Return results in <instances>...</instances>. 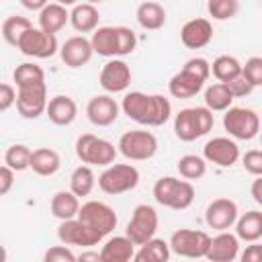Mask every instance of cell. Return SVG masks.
Returning a JSON list of instances; mask_svg holds the SVG:
<instances>
[{
  "instance_id": "7402d4cb",
  "label": "cell",
  "mask_w": 262,
  "mask_h": 262,
  "mask_svg": "<svg viewBox=\"0 0 262 262\" xmlns=\"http://www.w3.org/2000/svg\"><path fill=\"white\" fill-rule=\"evenodd\" d=\"M239 256V237L235 233L219 231L215 237H211V246L207 252V260L211 262H233Z\"/></svg>"
},
{
  "instance_id": "ac0fdd59",
  "label": "cell",
  "mask_w": 262,
  "mask_h": 262,
  "mask_svg": "<svg viewBox=\"0 0 262 262\" xmlns=\"http://www.w3.org/2000/svg\"><path fill=\"white\" fill-rule=\"evenodd\" d=\"M119 111L121 106L117 104V100L111 94H98L92 96L86 104V117L92 125L96 127H108L119 119Z\"/></svg>"
},
{
  "instance_id": "3957f363",
  "label": "cell",
  "mask_w": 262,
  "mask_h": 262,
  "mask_svg": "<svg viewBox=\"0 0 262 262\" xmlns=\"http://www.w3.org/2000/svg\"><path fill=\"white\" fill-rule=\"evenodd\" d=\"M154 199L162 207L182 211L188 209L194 201V186L190 180H180L176 176H162L154 184Z\"/></svg>"
},
{
  "instance_id": "7c38bea8",
  "label": "cell",
  "mask_w": 262,
  "mask_h": 262,
  "mask_svg": "<svg viewBox=\"0 0 262 262\" xmlns=\"http://www.w3.org/2000/svg\"><path fill=\"white\" fill-rule=\"evenodd\" d=\"M104 235L98 233L94 227H90L88 223H84L80 217L74 219H63L57 227V239L66 246H82V248H90L96 246Z\"/></svg>"
},
{
  "instance_id": "4dcf8cb0",
  "label": "cell",
  "mask_w": 262,
  "mask_h": 262,
  "mask_svg": "<svg viewBox=\"0 0 262 262\" xmlns=\"http://www.w3.org/2000/svg\"><path fill=\"white\" fill-rule=\"evenodd\" d=\"M170 252H172L170 242H164L160 237H151L139 246L133 260H137V262H166L170 258Z\"/></svg>"
},
{
  "instance_id": "681fc988",
  "label": "cell",
  "mask_w": 262,
  "mask_h": 262,
  "mask_svg": "<svg viewBox=\"0 0 262 262\" xmlns=\"http://www.w3.org/2000/svg\"><path fill=\"white\" fill-rule=\"evenodd\" d=\"M78 260H80V262H86V260H96V262H102V260H100V252H82V254L78 256Z\"/></svg>"
},
{
  "instance_id": "8d00e7d4",
  "label": "cell",
  "mask_w": 262,
  "mask_h": 262,
  "mask_svg": "<svg viewBox=\"0 0 262 262\" xmlns=\"http://www.w3.org/2000/svg\"><path fill=\"white\" fill-rule=\"evenodd\" d=\"M207 160L205 158H201V156H194V154H186V156H182L180 160H178V164H176V170H178V174L182 176V178H186V180H199V178H203L205 174H207Z\"/></svg>"
},
{
  "instance_id": "e0dca14e",
  "label": "cell",
  "mask_w": 262,
  "mask_h": 262,
  "mask_svg": "<svg viewBox=\"0 0 262 262\" xmlns=\"http://www.w3.org/2000/svg\"><path fill=\"white\" fill-rule=\"evenodd\" d=\"M203 158L219 168H231L239 160V147L231 137H213L205 143Z\"/></svg>"
},
{
  "instance_id": "f907efd6",
  "label": "cell",
  "mask_w": 262,
  "mask_h": 262,
  "mask_svg": "<svg viewBox=\"0 0 262 262\" xmlns=\"http://www.w3.org/2000/svg\"><path fill=\"white\" fill-rule=\"evenodd\" d=\"M55 2H59V4H63V6H76V4H78V0H55Z\"/></svg>"
},
{
  "instance_id": "4316f807",
  "label": "cell",
  "mask_w": 262,
  "mask_h": 262,
  "mask_svg": "<svg viewBox=\"0 0 262 262\" xmlns=\"http://www.w3.org/2000/svg\"><path fill=\"white\" fill-rule=\"evenodd\" d=\"M98 20H100V14H98V8L94 4H88V2H82V4H76L70 12V23L72 27L78 31V33H94L98 29Z\"/></svg>"
},
{
  "instance_id": "836d02e7",
  "label": "cell",
  "mask_w": 262,
  "mask_h": 262,
  "mask_svg": "<svg viewBox=\"0 0 262 262\" xmlns=\"http://www.w3.org/2000/svg\"><path fill=\"white\" fill-rule=\"evenodd\" d=\"M94 184H96V176L88 164L78 166L70 176V190L76 192L78 196H88L94 190Z\"/></svg>"
},
{
  "instance_id": "816d5d0a",
  "label": "cell",
  "mask_w": 262,
  "mask_h": 262,
  "mask_svg": "<svg viewBox=\"0 0 262 262\" xmlns=\"http://www.w3.org/2000/svg\"><path fill=\"white\" fill-rule=\"evenodd\" d=\"M84 2H88V4H94V6H96V4H100V2H104V0H84Z\"/></svg>"
},
{
  "instance_id": "8fae6325",
  "label": "cell",
  "mask_w": 262,
  "mask_h": 262,
  "mask_svg": "<svg viewBox=\"0 0 262 262\" xmlns=\"http://www.w3.org/2000/svg\"><path fill=\"white\" fill-rule=\"evenodd\" d=\"M16 49L27 55V57H37V59H47V57H53L57 51H59V45H57V39L53 33H47L43 29H35L31 27L18 41Z\"/></svg>"
},
{
  "instance_id": "1f68e13d",
  "label": "cell",
  "mask_w": 262,
  "mask_h": 262,
  "mask_svg": "<svg viewBox=\"0 0 262 262\" xmlns=\"http://www.w3.org/2000/svg\"><path fill=\"white\" fill-rule=\"evenodd\" d=\"M233 100L235 98H233V94L225 82H215V84L207 86V90H205V106L211 108L213 113L227 111L233 104Z\"/></svg>"
},
{
  "instance_id": "5b68a950",
  "label": "cell",
  "mask_w": 262,
  "mask_h": 262,
  "mask_svg": "<svg viewBox=\"0 0 262 262\" xmlns=\"http://www.w3.org/2000/svg\"><path fill=\"white\" fill-rule=\"evenodd\" d=\"M76 156L82 164L88 166H111L117 158V149L108 139H102L94 133H82L76 139Z\"/></svg>"
},
{
  "instance_id": "f5cc1de1",
  "label": "cell",
  "mask_w": 262,
  "mask_h": 262,
  "mask_svg": "<svg viewBox=\"0 0 262 262\" xmlns=\"http://www.w3.org/2000/svg\"><path fill=\"white\" fill-rule=\"evenodd\" d=\"M258 135H260V145H262V129H260V133H258Z\"/></svg>"
},
{
  "instance_id": "ee69618b",
  "label": "cell",
  "mask_w": 262,
  "mask_h": 262,
  "mask_svg": "<svg viewBox=\"0 0 262 262\" xmlns=\"http://www.w3.org/2000/svg\"><path fill=\"white\" fill-rule=\"evenodd\" d=\"M16 96H18V92L12 84H8V82L0 84V111L6 113L12 104H16Z\"/></svg>"
},
{
  "instance_id": "d590c367",
  "label": "cell",
  "mask_w": 262,
  "mask_h": 262,
  "mask_svg": "<svg viewBox=\"0 0 262 262\" xmlns=\"http://www.w3.org/2000/svg\"><path fill=\"white\" fill-rule=\"evenodd\" d=\"M31 27H33V25H31V20H29L27 16L12 14V16H8V18H4V23H2V37H4V41H6L8 45L16 47L18 41H20V37H23Z\"/></svg>"
},
{
  "instance_id": "e575fe53",
  "label": "cell",
  "mask_w": 262,
  "mask_h": 262,
  "mask_svg": "<svg viewBox=\"0 0 262 262\" xmlns=\"http://www.w3.org/2000/svg\"><path fill=\"white\" fill-rule=\"evenodd\" d=\"M242 66L244 63H239V59L233 55H219L211 63V74L217 78V82H229L242 74Z\"/></svg>"
},
{
  "instance_id": "603a6c76",
  "label": "cell",
  "mask_w": 262,
  "mask_h": 262,
  "mask_svg": "<svg viewBox=\"0 0 262 262\" xmlns=\"http://www.w3.org/2000/svg\"><path fill=\"white\" fill-rule=\"evenodd\" d=\"M45 115L49 117V121L57 127H68L76 121L78 117V104L72 96L68 94H57L53 98H49L47 102V111Z\"/></svg>"
},
{
  "instance_id": "74e56055",
  "label": "cell",
  "mask_w": 262,
  "mask_h": 262,
  "mask_svg": "<svg viewBox=\"0 0 262 262\" xmlns=\"http://www.w3.org/2000/svg\"><path fill=\"white\" fill-rule=\"evenodd\" d=\"M31 149L25 143H14L6 149L4 154V164L10 166L14 172H23L27 168H31Z\"/></svg>"
},
{
  "instance_id": "f6af8a7d",
  "label": "cell",
  "mask_w": 262,
  "mask_h": 262,
  "mask_svg": "<svg viewBox=\"0 0 262 262\" xmlns=\"http://www.w3.org/2000/svg\"><path fill=\"white\" fill-rule=\"evenodd\" d=\"M12 184H14V170L4 164L0 168V194H8Z\"/></svg>"
},
{
  "instance_id": "f1b7e54d",
  "label": "cell",
  "mask_w": 262,
  "mask_h": 262,
  "mask_svg": "<svg viewBox=\"0 0 262 262\" xmlns=\"http://www.w3.org/2000/svg\"><path fill=\"white\" fill-rule=\"evenodd\" d=\"M235 235L242 242H258L262 237V211H246L235 221Z\"/></svg>"
},
{
  "instance_id": "f35d334b",
  "label": "cell",
  "mask_w": 262,
  "mask_h": 262,
  "mask_svg": "<svg viewBox=\"0 0 262 262\" xmlns=\"http://www.w3.org/2000/svg\"><path fill=\"white\" fill-rule=\"evenodd\" d=\"M207 12L213 20H229L239 12V0H207Z\"/></svg>"
},
{
  "instance_id": "52a82bcc",
  "label": "cell",
  "mask_w": 262,
  "mask_h": 262,
  "mask_svg": "<svg viewBox=\"0 0 262 262\" xmlns=\"http://www.w3.org/2000/svg\"><path fill=\"white\" fill-rule=\"evenodd\" d=\"M223 129L229 137L250 141L260 133V117L256 111L246 106H229L223 115Z\"/></svg>"
},
{
  "instance_id": "c3c4849f",
  "label": "cell",
  "mask_w": 262,
  "mask_h": 262,
  "mask_svg": "<svg viewBox=\"0 0 262 262\" xmlns=\"http://www.w3.org/2000/svg\"><path fill=\"white\" fill-rule=\"evenodd\" d=\"M27 10H43L47 4H49V0H18Z\"/></svg>"
},
{
  "instance_id": "f546056e",
  "label": "cell",
  "mask_w": 262,
  "mask_h": 262,
  "mask_svg": "<svg viewBox=\"0 0 262 262\" xmlns=\"http://www.w3.org/2000/svg\"><path fill=\"white\" fill-rule=\"evenodd\" d=\"M61 166L59 154L51 147H37L31 154V170L39 176H53Z\"/></svg>"
},
{
  "instance_id": "44dd1931",
  "label": "cell",
  "mask_w": 262,
  "mask_h": 262,
  "mask_svg": "<svg viewBox=\"0 0 262 262\" xmlns=\"http://www.w3.org/2000/svg\"><path fill=\"white\" fill-rule=\"evenodd\" d=\"M205 82H207V80H203L199 74H194V72H190L188 68L182 66V70L176 72V74L170 78V82H168V92H170V96H174V98H192V96H196V94L203 90Z\"/></svg>"
},
{
  "instance_id": "60d3db41",
  "label": "cell",
  "mask_w": 262,
  "mask_h": 262,
  "mask_svg": "<svg viewBox=\"0 0 262 262\" xmlns=\"http://www.w3.org/2000/svg\"><path fill=\"white\" fill-rule=\"evenodd\" d=\"M242 166L254 176H262V149H250L242 156Z\"/></svg>"
},
{
  "instance_id": "7a4b0ae2",
  "label": "cell",
  "mask_w": 262,
  "mask_h": 262,
  "mask_svg": "<svg viewBox=\"0 0 262 262\" xmlns=\"http://www.w3.org/2000/svg\"><path fill=\"white\" fill-rule=\"evenodd\" d=\"M94 53L102 57H123L135 51L137 37L129 27H98L90 37Z\"/></svg>"
},
{
  "instance_id": "db71d44e",
  "label": "cell",
  "mask_w": 262,
  "mask_h": 262,
  "mask_svg": "<svg viewBox=\"0 0 262 262\" xmlns=\"http://www.w3.org/2000/svg\"><path fill=\"white\" fill-rule=\"evenodd\" d=\"M156 2H158V0H156Z\"/></svg>"
},
{
  "instance_id": "9a60e30c",
  "label": "cell",
  "mask_w": 262,
  "mask_h": 262,
  "mask_svg": "<svg viewBox=\"0 0 262 262\" xmlns=\"http://www.w3.org/2000/svg\"><path fill=\"white\" fill-rule=\"evenodd\" d=\"M98 82H100L102 90L108 94L125 92L131 84V68L127 66V61H123L119 57H111L102 66V70L98 74Z\"/></svg>"
},
{
  "instance_id": "2e32d148",
  "label": "cell",
  "mask_w": 262,
  "mask_h": 262,
  "mask_svg": "<svg viewBox=\"0 0 262 262\" xmlns=\"http://www.w3.org/2000/svg\"><path fill=\"white\" fill-rule=\"evenodd\" d=\"M47 84H37V86H27L18 88L16 96V111L23 119H39L47 111Z\"/></svg>"
},
{
  "instance_id": "cb8c5ba5",
  "label": "cell",
  "mask_w": 262,
  "mask_h": 262,
  "mask_svg": "<svg viewBox=\"0 0 262 262\" xmlns=\"http://www.w3.org/2000/svg\"><path fill=\"white\" fill-rule=\"evenodd\" d=\"M135 242L125 233V235H115L104 242L100 250V260L102 262H129L135 258Z\"/></svg>"
},
{
  "instance_id": "484cf974",
  "label": "cell",
  "mask_w": 262,
  "mask_h": 262,
  "mask_svg": "<svg viewBox=\"0 0 262 262\" xmlns=\"http://www.w3.org/2000/svg\"><path fill=\"white\" fill-rule=\"evenodd\" d=\"M135 18H137L141 29L158 31V29H162L166 25V8L156 0H147V2H141L137 6Z\"/></svg>"
},
{
  "instance_id": "8992f818",
  "label": "cell",
  "mask_w": 262,
  "mask_h": 262,
  "mask_svg": "<svg viewBox=\"0 0 262 262\" xmlns=\"http://www.w3.org/2000/svg\"><path fill=\"white\" fill-rule=\"evenodd\" d=\"M119 154L131 162H145L151 160L158 151V139L147 129H131L119 137Z\"/></svg>"
},
{
  "instance_id": "ba28073f",
  "label": "cell",
  "mask_w": 262,
  "mask_h": 262,
  "mask_svg": "<svg viewBox=\"0 0 262 262\" xmlns=\"http://www.w3.org/2000/svg\"><path fill=\"white\" fill-rule=\"evenodd\" d=\"M139 184V170L133 164H111L98 176V188L104 194H125Z\"/></svg>"
},
{
  "instance_id": "ffe728a7",
  "label": "cell",
  "mask_w": 262,
  "mask_h": 262,
  "mask_svg": "<svg viewBox=\"0 0 262 262\" xmlns=\"http://www.w3.org/2000/svg\"><path fill=\"white\" fill-rule=\"evenodd\" d=\"M213 39V25L209 18H190L180 29V41L188 49L207 47Z\"/></svg>"
},
{
  "instance_id": "6da1fadb",
  "label": "cell",
  "mask_w": 262,
  "mask_h": 262,
  "mask_svg": "<svg viewBox=\"0 0 262 262\" xmlns=\"http://www.w3.org/2000/svg\"><path fill=\"white\" fill-rule=\"evenodd\" d=\"M121 111L143 127H162L172 117V104L162 94H145L139 90L127 92L121 102Z\"/></svg>"
},
{
  "instance_id": "b9f144b4",
  "label": "cell",
  "mask_w": 262,
  "mask_h": 262,
  "mask_svg": "<svg viewBox=\"0 0 262 262\" xmlns=\"http://www.w3.org/2000/svg\"><path fill=\"white\" fill-rule=\"evenodd\" d=\"M43 260H45V262H74V260H78V258H76L74 252L63 244V246H53V248H49V250L43 254Z\"/></svg>"
},
{
  "instance_id": "30bf717a",
  "label": "cell",
  "mask_w": 262,
  "mask_h": 262,
  "mask_svg": "<svg viewBox=\"0 0 262 262\" xmlns=\"http://www.w3.org/2000/svg\"><path fill=\"white\" fill-rule=\"evenodd\" d=\"M158 223H160V219H158V211H156L151 205L141 203V205H137V207L133 209L125 233H127L137 246H141V244H145L147 239L156 237Z\"/></svg>"
},
{
  "instance_id": "9c48e42d",
  "label": "cell",
  "mask_w": 262,
  "mask_h": 262,
  "mask_svg": "<svg viewBox=\"0 0 262 262\" xmlns=\"http://www.w3.org/2000/svg\"><path fill=\"white\" fill-rule=\"evenodd\" d=\"M211 235L199 229H178L170 237V248L182 258H207Z\"/></svg>"
},
{
  "instance_id": "d6a6232c",
  "label": "cell",
  "mask_w": 262,
  "mask_h": 262,
  "mask_svg": "<svg viewBox=\"0 0 262 262\" xmlns=\"http://www.w3.org/2000/svg\"><path fill=\"white\" fill-rule=\"evenodd\" d=\"M12 80H14L16 88L37 86V84H45V72H43L41 66H37L33 61H25V63H20V66L14 68Z\"/></svg>"
},
{
  "instance_id": "277c9868",
  "label": "cell",
  "mask_w": 262,
  "mask_h": 262,
  "mask_svg": "<svg viewBox=\"0 0 262 262\" xmlns=\"http://www.w3.org/2000/svg\"><path fill=\"white\" fill-rule=\"evenodd\" d=\"M213 111L207 106H190L182 108L174 117V135L180 141H194L203 135H207L213 129Z\"/></svg>"
},
{
  "instance_id": "83f0119b",
  "label": "cell",
  "mask_w": 262,
  "mask_h": 262,
  "mask_svg": "<svg viewBox=\"0 0 262 262\" xmlns=\"http://www.w3.org/2000/svg\"><path fill=\"white\" fill-rule=\"evenodd\" d=\"M68 20H70V12L59 2H49L43 10H39V29L47 33H53V35L59 33Z\"/></svg>"
},
{
  "instance_id": "ab89813d",
  "label": "cell",
  "mask_w": 262,
  "mask_h": 262,
  "mask_svg": "<svg viewBox=\"0 0 262 262\" xmlns=\"http://www.w3.org/2000/svg\"><path fill=\"white\" fill-rule=\"evenodd\" d=\"M242 74L254 88L262 86V55H252L250 59H246V63L242 66Z\"/></svg>"
},
{
  "instance_id": "5bb4252c",
  "label": "cell",
  "mask_w": 262,
  "mask_h": 262,
  "mask_svg": "<svg viewBox=\"0 0 262 262\" xmlns=\"http://www.w3.org/2000/svg\"><path fill=\"white\" fill-rule=\"evenodd\" d=\"M237 217H239L237 205H235V201H231L227 196H219V199L211 201L205 209V223L209 229H215V231H225V229L233 227Z\"/></svg>"
},
{
  "instance_id": "d4e9b609",
  "label": "cell",
  "mask_w": 262,
  "mask_h": 262,
  "mask_svg": "<svg viewBox=\"0 0 262 262\" xmlns=\"http://www.w3.org/2000/svg\"><path fill=\"white\" fill-rule=\"evenodd\" d=\"M80 196L72 190H57L53 196H51V203H49V211L53 217H57L59 221L63 219H74L78 217L80 213Z\"/></svg>"
},
{
  "instance_id": "7dc6e473",
  "label": "cell",
  "mask_w": 262,
  "mask_h": 262,
  "mask_svg": "<svg viewBox=\"0 0 262 262\" xmlns=\"http://www.w3.org/2000/svg\"><path fill=\"white\" fill-rule=\"evenodd\" d=\"M250 194H252V199L262 207V176H256V180H254L252 186H250Z\"/></svg>"
},
{
  "instance_id": "bcb514c9",
  "label": "cell",
  "mask_w": 262,
  "mask_h": 262,
  "mask_svg": "<svg viewBox=\"0 0 262 262\" xmlns=\"http://www.w3.org/2000/svg\"><path fill=\"white\" fill-rule=\"evenodd\" d=\"M242 262H262V244H254L248 246L242 254H239Z\"/></svg>"
},
{
  "instance_id": "4fadbf2b",
  "label": "cell",
  "mask_w": 262,
  "mask_h": 262,
  "mask_svg": "<svg viewBox=\"0 0 262 262\" xmlns=\"http://www.w3.org/2000/svg\"><path fill=\"white\" fill-rule=\"evenodd\" d=\"M78 217L84 223H88L90 227H94L98 233H102V235H108L117 227V221H119L115 209L111 205L102 203V201H88V203H84L80 207Z\"/></svg>"
},
{
  "instance_id": "d6986e66",
  "label": "cell",
  "mask_w": 262,
  "mask_h": 262,
  "mask_svg": "<svg viewBox=\"0 0 262 262\" xmlns=\"http://www.w3.org/2000/svg\"><path fill=\"white\" fill-rule=\"evenodd\" d=\"M94 55L92 43L90 39H86L84 35H74L70 39H66L59 47V57L68 68H82L86 66Z\"/></svg>"
},
{
  "instance_id": "7bdbcfd3",
  "label": "cell",
  "mask_w": 262,
  "mask_h": 262,
  "mask_svg": "<svg viewBox=\"0 0 262 262\" xmlns=\"http://www.w3.org/2000/svg\"><path fill=\"white\" fill-rule=\"evenodd\" d=\"M225 84H227V88L231 90L233 98H244V96L252 94V90H254V86L248 82V78H246L244 74H239L237 78H233V80H229V82H225Z\"/></svg>"
}]
</instances>
